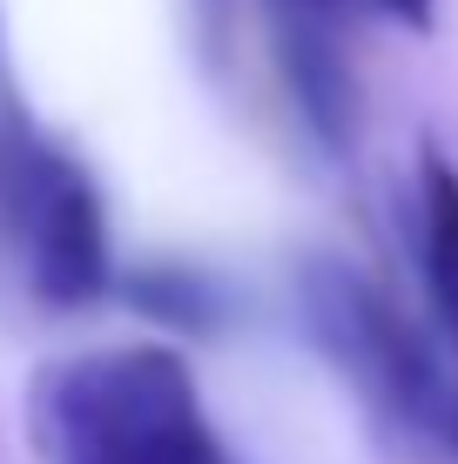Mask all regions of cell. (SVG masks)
<instances>
[{
    "label": "cell",
    "instance_id": "3957f363",
    "mask_svg": "<svg viewBox=\"0 0 458 464\" xmlns=\"http://www.w3.org/2000/svg\"><path fill=\"white\" fill-rule=\"evenodd\" d=\"M0 269L54 310H88L108 290L102 188L68 149L0 121Z\"/></svg>",
    "mask_w": 458,
    "mask_h": 464
},
{
    "label": "cell",
    "instance_id": "8992f818",
    "mask_svg": "<svg viewBox=\"0 0 458 464\" xmlns=\"http://www.w3.org/2000/svg\"><path fill=\"white\" fill-rule=\"evenodd\" d=\"M377 7H385L391 21H404V27H432V0H377Z\"/></svg>",
    "mask_w": 458,
    "mask_h": 464
},
{
    "label": "cell",
    "instance_id": "7a4b0ae2",
    "mask_svg": "<svg viewBox=\"0 0 458 464\" xmlns=\"http://www.w3.org/2000/svg\"><path fill=\"white\" fill-rule=\"evenodd\" d=\"M304 324L317 350L344 371L357 397L404 430L412 444L458 464V350L452 337H432L412 310H398L377 283H365L351 263H310L304 269Z\"/></svg>",
    "mask_w": 458,
    "mask_h": 464
},
{
    "label": "cell",
    "instance_id": "6da1fadb",
    "mask_svg": "<svg viewBox=\"0 0 458 464\" xmlns=\"http://www.w3.org/2000/svg\"><path fill=\"white\" fill-rule=\"evenodd\" d=\"M41 464H229L169 343H122L47 363L27 391Z\"/></svg>",
    "mask_w": 458,
    "mask_h": 464
},
{
    "label": "cell",
    "instance_id": "5b68a950",
    "mask_svg": "<svg viewBox=\"0 0 458 464\" xmlns=\"http://www.w3.org/2000/svg\"><path fill=\"white\" fill-rule=\"evenodd\" d=\"M418 256H424L438 337H452L458 350V169L432 149L418 162Z\"/></svg>",
    "mask_w": 458,
    "mask_h": 464
},
{
    "label": "cell",
    "instance_id": "277c9868",
    "mask_svg": "<svg viewBox=\"0 0 458 464\" xmlns=\"http://www.w3.org/2000/svg\"><path fill=\"white\" fill-rule=\"evenodd\" d=\"M257 14L270 27V61L283 94L297 102V115L310 121L324 149H344L357 128V82L344 61L337 7L330 0H257Z\"/></svg>",
    "mask_w": 458,
    "mask_h": 464
}]
</instances>
